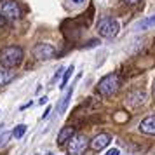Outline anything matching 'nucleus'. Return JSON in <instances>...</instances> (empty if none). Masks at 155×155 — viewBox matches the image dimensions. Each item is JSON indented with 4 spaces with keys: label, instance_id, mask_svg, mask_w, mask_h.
Segmentation results:
<instances>
[{
    "label": "nucleus",
    "instance_id": "obj_1",
    "mask_svg": "<svg viewBox=\"0 0 155 155\" xmlns=\"http://www.w3.org/2000/svg\"><path fill=\"white\" fill-rule=\"evenodd\" d=\"M23 61V49L18 45H7L0 51V63L5 68H14Z\"/></svg>",
    "mask_w": 155,
    "mask_h": 155
},
{
    "label": "nucleus",
    "instance_id": "obj_2",
    "mask_svg": "<svg viewBox=\"0 0 155 155\" xmlns=\"http://www.w3.org/2000/svg\"><path fill=\"white\" fill-rule=\"evenodd\" d=\"M119 87H120L119 77L115 73H108V75H105V77L99 80L98 92L101 96H113L115 92L119 91Z\"/></svg>",
    "mask_w": 155,
    "mask_h": 155
},
{
    "label": "nucleus",
    "instance_id": "obj_3",
    "mask_svg": "<svg viewBox=\"0 0 155 155\" xmlns=\"http://www.w3.org/2000/svg\"><path fill=\"white\" fill-rule=\"evenodd\" d=\"M120 30V25L117 19H113V18H103L101 21L98 23V33L101 37H105V38H113V37H117Z\"/></svg>",
    "mask_w": 155,
    "mask_h": 155
},
{
    "label": "nucleus",
    "instance_id": "obj_4",
    "mask_svg": "<svg viewBox=\"0 0 155 155\" xmlns=\"http://www.w3.org/2000/svg\"><path fill=\"white\" fill-rule=\"evenodd\" d=\"M87 138H85L84 134H75L70 141H68V155H82L85 152V148H87Z\"/></svg>",
    "mask_w": 155,
    "mask_h": 155
},
{
    "label": "nucleus",
    "instance_id": "obj_5",
    "mask_svg": "<svg viewBox=\"0 0 155 155\" xmlns=\"http://www.w3.org/2000/svg\"><path fill=\"white\" fill-rule=\"evenodd\" d=\"M56 54V49H54V45L52 44H37L35 47H33V56L37 59H51V58H54Z\"/></svg>",
    "mask_w": 155,
    "mask_h": 155
},
{
    "label": "nucleus",
    "instance_id": "obj_6",
    "mask_svg": "<svg viewBox=\"0 0 155 155\" xmlns=\"http://www.w3.org/2000/svg\"><path fill=\"white\" fill-rule=\"evenodd\" d=\"M2 16L7 18V19H18V18L21 16V9H19V5H18L16 2L7 0V2H4V5H2Z\"/></svg>",
    "mask_w": 155,
    "mask_h": 155
},
{
    "label": "nucleus",
    "instance_id": "obj_7",
    "mask_svg": "<svg viewBox=\"0 0 155 155\" xmlns=\"http://www.w3.org/2000/svg\"><path fill=\"white\" fill-rule=\"evenodd\" d=\"M110 134H106V133H99V134H96L94 138H92V141L89 143L91 145V148L92 150H96V152H99V150H105L108 145H110Z\"/></svg>",
    "mask_w": 155,
    "mask_h": 155
},
{
    "label": "nucleus",
    "instance_id": "obj_8",
    "mask_svg": "<svg viewBox=\"0 0 155 155\" xmlns=\"http://www.w3.org/2000/svg\"><path fill=\"white\" fill-rule=\"evenodd\" d=\"M145 99H147V92L145 91H131L129 94L126 96V103L129 106H140L145 103Z\"/></svg>",
    "mask_w": 155,
    "mask_h": 155
},
{
    "label": "nucleus",
    "instance_id": "obj_9",
    "mask_svg": "<svg viewBox=\"0 0 155 155\" xmlns=\"http://www.w3.org/2000/svg\"><path fill=\"white\" fill-rule=\"evenodd\" d=\"M140 131L143 134H150V136H153L155 134V115H148L147 119H143L140 122Z\"/></svg>",
    "mask_w": 155,
    "mask_h": 155
},
{
    "label": "nucleus",
    "instance_id": "obj_10",
    "mask_svg": "<svg viewBox=\"0 0 155 155\" xmlns=\"http://www.w3.org/2000/svg\"><path fill=\"white\" fill-rule=\"evenodd\" d=\"M75 136V127H63L59 134H58V145H64V143H68Z\"/></svg>",
    "mask_w": 155,
    "mask_h": 155
},
{
    "label": "nucleus",
    "instance_id": "obj_11",
    "mask_svg": "<svg viewBox=\"0 0 155 155\" xmlns=\"http://www.w3.org/2000/svg\"><path fill=\"white\" fill-rule=\"evenodd\" d=\"M153 26H155V14L147 18V19H141L136 25V28H140V30H148V28H153Z\"/></svg>",
    "mask_w": 155,
    "mask_h": 155
},
{
    "label": "nucleus",
    "instance_id": "obj_12",
    "mask_svg": "<svg viewBox=\"0 0 155 155\" xmlns=\"http://www.w3.org/2000/svg\"><path fill=\"white\" fill-rule=\"evenodd\" d=\"M71 94H73V85H71L70 89L66 91V94H64V98L61 99V103H59V106H58V112H59V113H63L64 110H66V106H68V101H70Z\"/></svg>",
    "mask_w": 155,
    "mask_h": 155
},
{
    "label": "nucleus",
    "instance_id": "obj_13",
    "mask_svg": "<svg viewBox=\"0 0 155 155\" xmlns=\"http://www.w3.org/2000/svg\"><path fill=\"white\" fill-rule=\"evenodd\" d=\"M25 133H26V126L25 124H19V126L14 127V131H12V136H14L16 140H21L23 136H25Z\"/></svg>",
    "mask_w": 155,
    "mask_h": 155
},
{
    "label": "nucleus",
    "instance_id": "obj_14",
    "mask_svg": "<svg viewBox=\"0 0 155 155\" xmlns=\"http://www.w3.org/2000/svg\"><path fill=\"white\" fill-rule=\"evenodd\" d=\"M71 73H73V64H70L68 68H66V71H64V75H63V80H61V89H64L66 87V84H68V80H70V77H71Z\"/></svg>",
    "mask_w": 155,
    "mask_h": 155
},
{
    "label": "nucleus",
    "instance_id": "obj_15",
    "mask_svg": "<svg viewBox=\"0 0 155 155\" xmlns=\"http://www.w3.org/2000/svg\"><path fill=\"white\" fill-rule=\"evenodd\" d=\"M12 73H9V71H2L0 70V85H5L7 82H11L12 80Z\"/></svg>",
    "mask_w": 155,
    "mask_h": 155
},
{
    "label": "nucleus",
    "instance_id": "obj_16",
    "mask_svg": "<svg viewBox=\"0 0 155 155\" xmlns=\"http://www.w3.org/2000/svg\"><path fill=\"white\" fill-rule=\"evenodd\" d=\"M106 155H120V150L119 148H110V150L106 152Z\"/></svg>",
    "mask_w": 155,
    "mask_h": 155
},
{
    "label": "nucleus",
    "instance_id": "obj_17",
    "mask_svg": "<svg viewBox=\"0 0 155 155\" xmlns=\"http://www.w3.org/2000/svg\"><path fill=\"white\" fill-rule=\"evenodd\" d=\"M49 113H51V106H47V108H45V112H44V115H42V119H47V117H49Z\"/></svg>",
    "mask_w": 155,
    "mask_h": 155
},
{
    "label": "nucleus",
    "instance_id": "obj_18",
    "mask_svg": "<svg viewBox=\"0 0 155 155\" xmlns=\"http://www.w3.org/2000/svg\"><path fill=\"white\" fill-rule=\"evenodd\" d=\"M45 103H47V96H44V98L38 99V105H45Z\"/></svg>",
    "mask_w": 155,
    "mask_h": 155
},
{
    "label": "nucleus",
    "instance_id": "obj_19",
    "mask_svg": "<svg viewBox=\"0 0 155 155\" xmlns=\"http://www.w3.org/2000/svg\"><path fill=\"white\" fill-rule=\"evenodd\" d=\"M7 138H9V134H4V136L0 138V145H2V143H5V140H7Z\"/></svg>",
    "mask_w": 155,
    "mask_h": 155
},
{
    "label": "nucleus",
    "instance_id": "obj_20",
    "mask_svg": "<svg viewBox=\"0 0 155 155\" xmlns=\"http://www.w3.org/2000/svg\"><path fill=\"white\" fill-rule=\"evenodd\" d=\"M4 25H5V18L0 14V26H4Z\"/></svg>",
    "mask_w": 155,
    "mask_h": 155
},
{
    "label": "nucleus",
    "instance_id": "obj_21",
    "mask_svg": "<svg viewBox=\"0 0 155 155\" xmlns=\"http://www.w3.org/2000/svg\"><path fill=\"white\" fill-rule=\"evenodd\" d=\"M127 4H136V2H140V0H126Z\"/></svg>",
    "mask_w": 155,
    "mask_h": 155
},
{
    "label": "nucleus",
    "instance_id": "obj_22",
    "mask_svg": "<svg viewBox=\"0 0 155 155\" xmlns=\"http://www.w3.org/2000/svg\"><path fill=\"white\" fill-rule=\"evenodd\" d=\"M73 2H77V4H80V2H84V0H73Z\"/></svg>",
    "mask_w": 155,
    "mask_h": 155
},
{
    "label": "nucleus",
    "instance_id": "obj_23",
    "mask_svg": "<svg viewBox=\"0 0 155 155\" xmlns=\"http://www.w3.org/2000/svg\"><path fill=\"white\" fill-rule=\"evenodd\" d=\"M47 155H52V153H47Z\"/></svg>",
    "mask_w": 155,
    "mask_h": 155
},
{
    "label": "nucleus",
    "instance_id": "obj_24",
    "mask_svg": "<svg viewBox=\"0 0 155 155\" xmlns=\"http://www.w3.org/2000/svg\"><path fill=\"white\" fill-rule=\"evenodd\" d=\"M0 2H2V0H0Z\"/></svg>",
    "mask_w": 155,
    "mask_h": 155
}]
</instances>
